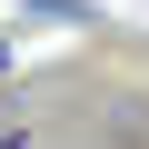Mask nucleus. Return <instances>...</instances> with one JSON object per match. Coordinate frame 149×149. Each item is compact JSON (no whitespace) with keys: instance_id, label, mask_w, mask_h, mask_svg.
<instances>
[{"instance_id":"nucleus-1","label":"nucleus","mask_w":149,"mask_h":149,"mask_svg":"<svg viewBox=\"0 0 149 149\" xmlns=\"http://www.w3.org/2000/svg\"><path fill=\"white\" fill-rule=\"evenodd\" d=\"M100 139L109 149H149V90H109L100 100Z\"/></svg>"},{"instance_id":"nucleus-2","label":"nucleus","mask_w":149,"mask_h":149,"mask_svg":"<svg viewBox=\"0 0 149 149\" xmlns=\"http://www.w3.org/2000/svg\"><path fill=\"white\" fill-rule=\"evenodd\" d=\"M30 30H100V0H20Z\"/></svg>"},{"instance_id":"nucleus-3","label":"nucleus","mask_w":149,"mask_h":149,"mask_svg":"<svg viewBox=\"0 0 149 149\" xmlns=\"http://www.w3.org/2000/svg\"><path fill=\"white\" fill-rule=\"evenodd\" d=\"M10 70H20V40H10V30H0V80H10Z\"/></svg>"}]
</instances>
